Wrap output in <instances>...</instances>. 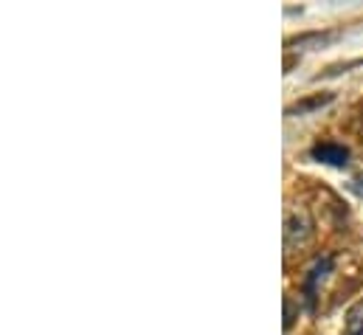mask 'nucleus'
<instances>
[{
    "label": "nucleus",
    "mask_w": 363,
    "mask_h": 335,
    "mask_svg": "<svg viewBox=\"0 0 363 335\" xmlns=\"http://www.w3.org/2000/svg\"><path fill=\"white\" fill-rule=\"evenodd\" d=\"M315 237V220L301 203H290L284 212V251H304Z\"/></svg>",
    "instance_id": "obj_1"
},
{
    "label": "nucleus",
    "mask_w": 363,
    "mask_h": 335,
    "mask_svg": "<svg viewBox=\"0 0 363 335\" xmlns=\"http://www.w3.org/2000/svg\"><path fill=\"white\" fill-rule=\"evenodd\" d=\"M310 158L318 161V164H330V167H347L350 161V150L335 144V141H324V144H315L310 150Z\"/></svg>",
    "instance_id": "obj_2"
},
{
    "label": "nucleus",
    "mask_w": 363,
    "mask_h": 335,
    "mask_svg": "<svg viewBox=\"0 0 363 335\" xmlns=\"http://www.w3.org/2000/svg\"><path fill=\"white\" fill-rule=\"evenodd\" d=\"M330 268H333V256H324V259H318V262L313 265V270H310V276H307V285H304V290H307V299H313L318 279H324V273H327Z\"/></svg>",
    "instance_id": "obj_3"
},
{
    "label": "nucleus",
    "mask_w": 363,
    "mask_h": 335,
    "mask_svg": "<svg viewBox=\"0 0 363 335\" xmlns=\"http://www.w3.org/2000/svg\"><path fill=\"white\" fill-rule=\"evenodd\" d=\"M344 335H363V302H355L350 307L344 322Z\"/></svg>",
    "instance_id": "obj_4"
},
{
    "label": "nucleus",
    "mask_w": 363,
    "mask_h": 335,
    "mask_svg": "<svg viewBox=\"0 0 363 335\" xmlns=\"http://www.w3.org/2000/svg\"><path fill=\"white\" fill-rule=\"evenodd\" d=\"M293 313H296V310H293V299L287 296V299H284V330L293 327Z\"/></svg>",
    "instance_id": "obj_5"
}]
</instances>
